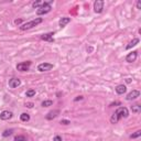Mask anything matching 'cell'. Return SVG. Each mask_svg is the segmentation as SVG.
<instances>
[{
  "label": "cell",
  "mask_w": 141,
  "mask_h": 141,
  "mask_svg": "<svg viewBox=\"0 0 141 141\" xmlns=\"http://www.w3.org/2000/svg\"><path fill=\"white\" fill-rule=\"evenodd\" d=\"M128 116H129L128 108H126V107H119L118 109L115 111V114L111 116V118H110V122L115 125V124H117V122L119 121V119L127 118Z\"/></svg>",
  "instance_id": "6da1fadb"
},
{
  "label": "cell",
  "mask_w": 141,
  "mask_h": 141,
  "mask_svg": "<svg viewBox=\"0 0 141 141\" xmlns=\"http://www.w3.org/2000/svg\"><path fill=\"white\" fill-rule=\"evenodd\" d=\"M43 22V19L42 18H35V19L29 21V22L24 23V24H22L20 26V29L22 30V31H24V30H29V29H32L34 28V26H37L38 24H40V23Z\"/></svg>",
  "instance_id": "7a4b0ae2"
},
{
  "label": "cell",
  "mask_w": 141,
  "mask_h": 141,
  "mask_svg": "<svg viewBox=\"0 0 141 141\" xmlns=\"http://www.w3.org/2000/svg\"><path fill=\"white\" fill-rule=\"evenodd\" d=\"M53 2V0H49V1H44V5L42 7L38 8L37 10V14L38 16H43V14L49 13L51 10H52V7H51V4Z\"/></svg>",
  "instance_id": "3957f363"
},
{
  "label": "cell",
  "mask_w": 141,
  "mask_h": 141,
  "mask_svg": "<svg viewBox=\"0 0 141 141\" xmlns=\"http://www.w3.org/2000/svg\"><path fill=\"white\" fill-rule=\"evenodd\" d=\"M104 0H96L94 2V11L96 13H101L104 10Z\"/></svg>",
  "instance_id": "277c9868"
},
{
  "label": "cell",
  "mask_w": 141,
  "mask_h": 141,
  "mask_svg": "<svg viewBox=\"0 0 141 141\" xmlns=\"http://www.w3.org/2000/svg\"><path fill=\"white\" fill-rule=\"evenodd\" d=\"M30 66H31V62L30 61L22 62V63H19V64L17 65V70L20 72H26V71H29Z\"/></svg>",
  "instance_id": "5b68a950"
},
{
  "label": "cell",
  "mask_w": 141,
  "mask_h": 141,
  "mask_svg": "<svg viewBox=\"0 0 141 141\" xmlns=\"http://www.w3.org/2000/svg\"><path fill=\"white\" fill-rule=\"evenodd\" d=\"M53 68V64H51V63H41V64H39L38 66V71L39 72H47V71H51Z\"/></svg>",
  "instance_id": "8992f818"
},
{
  "label": "cell",
  "mask_w": 141,
  "mask_h": 141,
  "mask_svg": "<svg viewBox=\"0 0 141 141\" xmlns=\"http://www.w3.org/2000/svg\"><path fill=\"white\" fill-rule=\"evenodd\" d=\"M13 116V114L11 111H9V110H4L1 114H0V119L1 120H9V119H11Z\"/></svg>",
  "instance_id": "52a82bcc"
},
{
  "label": "cell",
  "mask_w": 141,
  "mask_h": 141,
  "mask_svg": "<svg viewBox=\"0 0 141 141\" xmlns=\"http://www.w3.org/2000/svg\"><path fill=\"white\" fill-rule=\"evenodd\" d=\"M137 58H138V52L133 51V52L129 53L128 55L126 56V62H128V63H132V62L136 61Z\"/></svg>",
  "instance_id": "ba28073f"
},
{
  "label": "cell",
  "mask_w": 141,
  "mask_h": 141,
  "mask_svg": "<svg viewBox=\"0 0 141 141\" xmlns=\"http://www.w3.org/2000/svg\"><path fill=\"white\" fill-rule=\"evenodd\" d=\"M140 96V92L139 91H137V89H133L132 92H130L129 94L127 95V100H133V99H136V98H138Z\"/></svg>",
  "instance_id": "9c48e42d"
},
{
  "label": "cell",
  "mask_w": 141,
  "mask_h": 141,
  "mask_svg": "<svg viewBox=\"0 0 141 141\" xmlns=\"http://www.w3.org/2000/svg\"><path fill=\"white\" fill-rule=\"evenodd\" d=\"M21 85V80L19 78H16V77H13V78H11L9 80V86H10L11 88H17L18 86Z\"/></svg>",
  "instance_id": "30bf717a"
},
{
  "label": "cell",
  "mask_w": 141,
  "mask_h": 141,
  "mask_svg": "<svg viewBox=\"0 0 141 141\" xmlns=\"http://www.w3.org/2000/svg\"><path fill=\"white\" fill-rule=\"evenodd\" d=\"M54 32H50V33H45L43 35H41V40L43 41H49V42H54Z\"/></svg>",
  "instance_id": "8fae6325"
},
{
  "label": "cell",
  "mask_w": 141,
  "mask_h": 141,
  "mask_svg": "<svg viewBox=\"0 0 141 141\" xmlns=\"http://www.w3.org/2000/svg\"><path fill=\"white\" fill-rule=\"evenodd\" d=\"M59 114H60V110H52V111H50L45 116V118L47 119V120H52V119L56 118V117L59 116Z\"/></svg>",
  "instance_id": "7c38bea8"
},
{
  "label": "cell",
  "mask_w": 141,
  "mask_h": 141,
  "mask_svg": "<svg viewBox=\"0 0 141 141\" xmlns=\"http://www.w3.org/2000/svg\"><path fill=\"white\" fill-rule=\"evenodd\" d=\"M126 92H127V87H126V85H124V84H120V85H118L116 87V93L118 95H122Z\"/></svg>",
  "instance_id": "4fadbf2b"
},
{
  "label": "cell",
  "mask_w": 141,
  "mask_h": 141,
  "mask_svg": "<svg viewBox=\"0 0 141 141\" xmlns=\"http://www.w3.org/2000/svg\"><path fill=\"white\" fill-rule=\"evenodd\" d=\"M70 22H71V18L64 17V18H62V19L60 20V22H59V25L61 26V28H64V26L66 25L67 23H70Z\"/></svg>",
  "instance_id": "5bb4252c"
},
{
  "label": "cell",
  "mask_w": 141,
  "mask_h": 141,
  "mask_svg": "<svg viewBox=\"0 0 141 141\" xmlns=\"http://www.w3.org/2000/svg\"><path fill=\"white\" fill-rule=\"evenodd\" d=\"M138 43H139V39H138V38H136V39H133V40L131 41V42H130V43L128 44L127 46H126V49H127V50H129V49H131V47H132V46H136V45H137Z\"/></svg>",
  "instance_id": "9a60e30c"
},
{
  "label": "cell",
  "mask_w": 141,
  "mask_h": 141,
  "mask_svg": "<svg viewBox=\"0 0 141 141\" xmlns=\"http://www.w3.org/2000/svg\"><path fill=\"white\" fill-rule=\"evenodd\" d=\"M20 119H21V121L26 122V121L30 120V115H29V114H26V112H22L20 115Z\"/></svg>",
  "instance_id": "2e32d148"
},
{
  "label": "cell",
  "mask_w": 141,
  "mask_h": 141,
  "mask_svg": "<svg viewBox=\"0 0 141 141\" xmlns=\"http://www.w3.org/2000/svg\"><path fill=\"white\" fill-rule=\"evenodd\" d=\"M44 5V1H41V0H38V1H34L33 4H32V7L33 8H40V7H42V6Z\"/></svg>",
  "instance_id": "e0dca14e"
},
{
  "label": "cell",
  "mask_w": 141,
  "mask_h": 141,
  "mask_svg": "<svg viewBox=\"0 0 141 141\" xmlns=\"http://www.w3.org/2000/svg\"><path fill=\"white\" fill-rule=\"evenodd\" d=\"M131 110H132V112L138 114V112L141 111V106L140 105H133V106L131 107Z\"/></svg>",
  "instance_id": "ac0fdd59"
},
{
  "label": "cell",
  "mask_w": 141,
  "mask_h": 141,
  "mask_svg": "<svg viewBox=\"0 0 141 141\" xmlns=\"http://www.w3.org/2000/svg\"><path fill=\"white\" fill-rule=\"evenodd\" d=\"M41 105H42V107H50V106L53 105V100H50V99L44 100V101H42Z\"/></svg>",
  "instance_id": "d6986e66"
},
{
  "label": "cell",
  "mask_w": 141,
  "mask_h": 141,
  "mask_svg": "<svg viewBox=\"0 0 141 141\" xmlns=\"http://www.w3.org/2000/svg\"><path fill=\"white\" fill-rule=\"evenodd\" d=\"M12 132H13V129H7V130H5L4 132H2V136H4L5 138H7L9 136H11Z\"/></svg>",
  "instance_id": "ffe728a7"
},
{
  "label": "cell",
  "mask_w": 141,
  "mask_h": 141,
  "mask_svg": "<svg viewBox=\"0 0 141 141\" xmlns=\"http://www.w3.org/2000/svg\"><path fill=\"white\" fill-rule=\"evenodd\" d=\"M34 95H35V91H34V89H29V91H26V93H25L26 97H33Z\"/></svg>",
  "instance_id": "44dd1931"
},
{
  "label": "cell",
  "mask_w": 141,
  "mask_h": 141,
  "mask_svg": "<svg viewBox=\"0 0 141 141\" xmlns=\"http://www.w3.org/2000/svg\"><path fill=\"white\" fill-rule=\"evenodd\" d=\"M140 136H141V130H137L134 133L130 134V138L131 139H136V138H139Z\"/></svg>",
  "instance_id": "7402d4cb"
},
{
  "label": "cell",
  "mask_w": 141,
  "mask_h": 141,
  "mask_svg": "<svg viewBox=\"0 0 141 141\" xmlns=\"http://www.w3.org/2000/svg\"><path fill=\"white\" fill-rule=\"evenodd\" d=\"M14 141H26V138L24 136H16L14 137Z\"/></svg>",
  "instance_id": "603a6c76"
},
{
  "label": "cell",
  "mask_w": 141,
  "mask_h": 141,
  "mask_svg": "<svg viewBox=\"0 0 141 141\" xmlns=\"http://www.w3.org/2000/svg\"><path fill=\"white\" fill-rule=\"evenodd\" d=\"M60 124H61V125H65V126H67V125H70V124H71V121H70V120H67V119H62Z\"/></svg>",
  "instance_id": "cb8c5ba5"
},
{
  "label": "cell",
  "mask_w": 141,
  "mask_h": 141,
  "mask_svg": "<svg viewBox=\"0 0 141 141\" xmlns=\"http://www.w3.org/2000/svg\"><path fill=\"white\" fill-rule=\"evenodd\" d=\"M53 141H62V137L61 136H55L54 137V139Z\"/></svg>",
  "instance_id": "d4e9b609"
},
{
  "label": "cell",
  "mask_w": 141,
  "mask_h": 141,
  "mask_svg": "<svg viewBox=\"0 0 141 141\" xmlns=\"http://www.w3.org/2000/svg\"><path fill=\"white\" fill-rule=\"evenodd\" d=\"M83 96H77V97L76 98H75V99H74V101H78V100H82L83 99Z\"/></svg>",
  "instance_id": "484cf974"
},
{
  "label": "cell",
  "mask_w": 141,
  "mask_h": 141,
  "mask_svg": "<svg viewBox=\"0 0 141 141\" xmlns=\"http://www.w3.org/2000/svg\"><path fill=\"white\" fill-rule=\"evenodd\" d=\"M25 107L32 108V107H33V103H26V104H25Z\"/></svg>",
  "instance_id": "4316f807"
},
{
  "label": "cell",
  "mask_w": 141,
  "mask_h": 141,
  "mask_svg": "<svg viewBox=\"0 0 141 141\" xmlns=\"http://www.w3.org/2000/svg\"><path fill=\"white\" fill-rule=\"evenodd\" d=\"M137 8L141 9V0H138V1H137Z\"/></svg>",
  "instance_id": "83f0119b"
},
{
  "label": "cell",
  "mask_w": 141,
  "mask_h": 141,
  "mask_svg": "<svg viewBox=\"0 0 141 141\" xmlns=\"http://www.w3.org/2000/svg\"><path fill=\"white\" fill-rule=\"evenodd\" d=\"M116 105H120V101H115V103H111V104H110V107L116 106Z\"/></svg>",
  "instance_id": "f1b7e54d"
},
{
  "label": "cell",
  "mask_w": 141,
  "mask_h": 141,
  "mask_svg": "<svg viewBox=\"0 0 141 141\" xmlns=\"http://www.w3.org/2000/svg\"><path fill=\"white\" fill-rule=\"evenodd\" d=\"M22 22V20L21 19H18V20H14V23H16V24H20V23Z\"/></svg>",
  "instance_id": "f546056e"
},
{
  "label": "cell",
  "mask_w": 141,
  "mask_h": 141,
  "mask_svg": "<svg viewBox=\"0 0 141 141\" xmlns=\"http://www.w3.org/2000/svg\"><path fill=\"white\" fill-rule=\"evenodd\" d=\"M126 82H127V83H131V78H127V79H126Z\"/></svg>",
  "instance_id": "4dcf8cb0"
}]
</instances>
